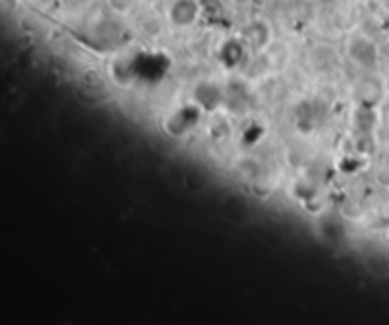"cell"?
<instances>
[{
	"label": "cell",
	"mask_w": 389,
	"mask_h": 325,
	"mask_svg": "<svg viewBox=\"0 0 389 325\" xmlns=\"http://www.w3.org/2000/svg\"><path fill=\"white\" fill-rule=\"evenodd\" d=\"M199 4L198 0H175L169 8V19L175 27H192L198 21Z\"/></svg>",
	"instance_id": "6da1fadb"
}]
</instances>
